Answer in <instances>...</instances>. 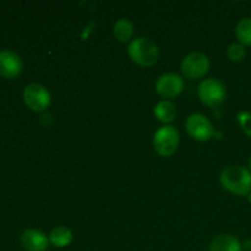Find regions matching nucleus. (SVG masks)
<instances>
[{"instance_id": "f257e3e1", "label": "nucleus", "mask_w": 251, "mask_h": 251, "mask_svg": "<svg viewBox=\"0 0 251 251\" xmlns=\"http://www.w3.org/2000/svg\"><path fill=\"white\" fill-rule=\"evenodd\" d=\"M221 184L229 193L238 196L251 193V172L242 166H229L220 176Z\"/></svg>"}, {"instance_id": "f03ea898", "label": "nucleus", "mask_w": 251, "mask_h": 251, "mask_svg": "<svg viewBox=\"0 0 251 251\" xmlns=\"http://www.w3.org/2000/svg\"><path fill=\"white\" fill-rule=\"evenodd\" d=\"M127 53L135 64L145 68L154 65L159 56L158 47L156 46V43L144 37L132 39L127 48Z\"/></svg>"}, {"instance_id": "7ed1b4c3", "label": "nucleus", "mask_w": 251, "mask_h": 251, "mask_svg": "<svg viewBox=\"0 0 251 251\" xmlns=\"http://www.w3.org/2000/svg\"><path fill=\"white\" fill-rule=\"evenodd\" d=\"M179 146V132L172 125L159 127L153 136L154 151L162 157H171Z\"/></svg>"}, {"instance_id": "20e7f679", "label": "nucleus", "mask_w": 251, "mask_h": 251, "mask_svg": "<svg viewBox=\"0 0 251 251\" xmlns=\"http://www.w3.org/2000/svg\"><path fill=\"white\" fill-rule=\"evenodd\" d=\"M198 95L203 104L216 107L225 102L227 92L225 85L221 81L216 78H206L199 85Z\"/></svg>"}, {"instance_id": "39448f33", "label": "nucleus", "mask_w": 251, "mask_h": 251, "mask_svg": "<svg viewBox=\"0 0 251 251\" xmlns=\"http://www.w3.org/2000/svg\"><path fill=\"white\" fill-rule=\"evenodd\" d=\"M210 69V60L207 55L195 51L184 58L181 63V73L189 80H198L205 76Z\"/></svg>"}, {"instance_id": "423d86ee", "label": "nucleus", "mask_w": 251, "mask_h": 251, "mask_svg": "<svg viewBox=\"0 0 251 251\" xmlns=\"http://www.w3.org/2000/svg\"><path fill=\"white\" fill-rule=\"evenodd\" d=\"M24 100L29 109L34 112H43L50 105L51 97L44 86L31 83L24 90Z\"/></svg>"}, {"instance_id": "0eeeda50", "label": "nucleus", "mask_w": 251, "mask_h": 251, "mask_svg": "<svg viewBox=\"0 0 251 251\" xmlns=\"http://www.w3.org/2000/svg\"><path fill=\"white\" fill-rule=\"evenodd\" d=\"M185 127L188 134L193 137L194 140L200 142L208 141L213 136V126L210 120L200 113L189 115L186 119Z\"/></svg>"}, {"instance_id": "6e6552de", "label": "nucleus", "mask_w": 251, "mask_h": 251, "mask_svg": "<svg viewBox=\"0 0 251 251\" xmlns=\"http://www.w3.org/2000/svg\"><path fill=\"white\" fill-rule=\"evenodd\" d=\"M184 81L174 73H167L159 76L156 82V92L166 100L176 98L183 92Z\"/></svg>"}, {"instance_id": "1a4fd4ad", "label": "nucleus", "mask_w": 251, "mask_h": 251, "mask_svg": "<svg viewBox=\"0 0 251 251\" xmlns=\"http://www.w3.org/2000/svg\"><path fill=\"white\" fill-rule=\"evenodd\" d=\"M24 70L21 58L12 50L0 51V76L5 78H15Z\"/></svg>"}, {"instance_id": "9d476101", "label": "nucleus", "mask_w": 251, "mask_h": 251, "mask_svg": "<svg viewBox=\"0 0 251 251\" xmlns=\"http://www.w3.org/2000/svg\"><path fill=\"white\" fill-rule=\"evenodd\" d=\"M20 242L27 251H46L48 249L49 238L38 229H26L21 234Z\"/></svg>"}, {"instance_id": "9b49d317", "label": "nucleus", "mask_w": 251, "mask_h": 251, "mask_svg": "<svg viewBox=\"0 0 251 251\" xmlns=\"http://www.w3.org/2000/svg\"><path fill=\"white\" fill-rule=\"evenodd\" d=\"M208 251H242V244L233 235H220L211 242Z\"/></svg>"}, {"instance_id": "f8f14e48", "label": "nucleus", "mask_w": 251, "mask_h": 251, "mask_svg": "<svg viewBox=\"0 0 251 251\" xmlns=\"http://www.w3.org/2000/svg\"><path fill=\"white\" fill-rule=\"evenodd\" d=\"M154 117L157 118V120H159L161 123L164 124H169V123L173 122L176 117V105L171 102V100H161V102L157 103L154 105Z\"/></svg>"}, {"instance_id": "ddd939ff", "label": "nucleus", "mask_w": 251, "mask_h": 251, "mask_svg": "<svg viewBox=\"0 0 251 251\" xmlns=\"http://www.w3.org/2000/svg\"><path fill=\"white\" fill-rule=\"evenodd\" d=\"M113 34L120 43H127L134 36V25L127 19L118 20L113 26Z\"/></svg>"}, {"instance_id": "4468645a", "label": "nucleus", "mask_w": 251, "mask_h": 251, "mask_svg": "<svg viewBox=\"0 0 251 251\" xmlns=\"http://www.w3.org/2000/svg\"><path fill=\"white\" fill-rule=\"evenodd\" d=\"M73 242V233L69 228L63 227H56L49 234V243L55 248H65L70 245Z\"/></svg>"}, {"instance_id": "2eb2a0df", "label": "nucleus", "mask_w": 251, "mask_h": 251, "mask_svg": "<svg viewBox=\"0 0 251 251\" xmlns=\"http://www.w3.org/2000/svg\"><path fill=\"white\" fill-rule=\"evenodd\" d=\"M235 36L243 46H251V17H244L235 27Z\"/></svg>"}, {"instance_id": "dca6fc26", "label": "nucleus", "mask_w": 251, "mask_h": 251, "mask_svg": "<svg viewBox=\"0 0 251 251\" xmlns=\"http://www.w3.org/2000/svg\"><path fill=\"white\" fill-rule=\"evenodd\" d=\"M245 55H247V50H245V47L243 44L232 43L227 48V56L229 58V60L234 61V63L244 60Z\"/></svg>"}, {"instance_id": "f3484780", "label": "nucleus", "mask_w": 251, "mask_h": 251, "mask_svg": "<svg viewBox=\"0 0 251 251\" xmlns=\"http://www.w3.org/2000/svg\"><path fill=\"white\" fill-rule=\"evenodd\" d=\"M237 120L240 127L247 136H251V113L250 112H239L237 114Z\"/></svg>"}, {"instance_id": "a211bd4d", "label": "nucleus", "mask_w": 251, "mask_h": 251, "mask_svg": "<svg viewBox=\"0 0 251 251\" xmlns=\"http://www.w3.org/2000/svg\"><path fill=\"white\" fill-rule=\"evenodd\" d=\"M248 200H249V202L251 203V193L249 194V195H248Z\"/></svg>"}, {"instance_id": "6ab92c4d", "label": "nucleus", "mask_w": 251, "mask_h": 251, "mask_svg": "<svg viewBox=\"0 0 251 251\" xmlns=\"http://www.w3.org/2000/svg\"><path fill=\"white\" fill-rule=\"evenodd\" d=\"M249 163H250V168H251V158H250V162H249Z\"/></svg>"}]
</instances>
